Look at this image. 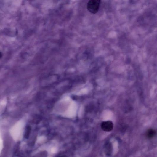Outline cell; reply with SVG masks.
<instances>
[{"mask_svg": "<svg viewBox=\"0 0 157 157\" xmlns=\"http://www.w3.org/2000/svg\"><path fill=\"white\" fill-rule=\"evenodd\" d=\"M101 2L100 0H90L87 3V10L92 14H96L99 10Z\"/></svg>", "mask_w": 157, "mask_h": 157, "instance_id": "6da1fadb", "label": "cell"}, {"mask_svg": "<svg viewBox=\"0 0 157 157\" xmlns=\"http://www.w3.org/2000/svg\"><path fill=\"white\" fill-rule=\"evenodd\" d=\"M101 127L104 131L110 132L113 129V124L110 121H103L101 124Z\"/></svg>", "mask_w": 157, "mask_h": 157, "instance_id": "7a4b0ae2", "label": "cell"}, {"mask_svg": "<svg viewBox=\"0 0 157 157\" xmlns=\"http://www.w3.org/2000/svg\"><path fill=\"white\" fill-rule=\"evenodd\" d=\"M156 132L155 130L153 129H150L147 131V136L150 138L153 137L156 134Z\"/></svg>", "mask_w": 157, "mask_h": 157, "instance_id": "3957f363", "label": "cell"}, {"mask_svg": "<svg viewBox=\"0 0 157 157\" xmlns=\"http://www.w3.org/2000/svg\"><path fill=\"white\" fill-rule=\"evenodd\" d=\"M2 56V54L1 52H0V58H1Z\"/></svg>", "mask_w": 157, "mask_h": 157, "instance_id": "277c9868", "label": "cell"}]
</instances>
